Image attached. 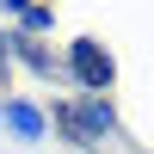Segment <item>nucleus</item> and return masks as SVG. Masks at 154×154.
Instances as JSON below:
<instances>
[{"mask_svg":"<svg viewBox=\"0 0 154 154\" xmlns=\"http://www.w3.org/2000/svg\"><path fill=\"white\" fill-rule=\"evenodd\" d=\"M0 6H6V19H19V31H49V25H56V12L49 6H37V0H0Z\"/></svg>","mask_w":154,"mask_h":154,"instance_id":"39448f33","label":"nucleus"},{"mask_svg":"<svg viewBox=\"0 0 154 154\" xmlns=\"http://www.w3.org/2000/svg\"><path fill=\"white\" fill-rule=\"evenodd\" d=\"M56 130L74 148H99L117 136V111H111V99H74V105H56Z\"/></svg>","mask_w":154,"mask_h":154,"instance_id":"f257e3e1","label":"nucleus"},{"mask_svg":"<svg viewBox=\"0 0 154 154\" xmlns=\"http://www.w3.org/2000/svg\"><path fill=\"white\" fill-rule=\"evenodd\" d=\"M6 123L19 130V142H43V111L31 99H6Z\"/></svg>","mask_w":154,"mask_h":154,"instance_id":"20e7f679","label":"nucleus"},{"mask_svg":"<svg viewBox=\"0 0 154 154\" xmlns=\"http://www.w3.org/2000/svg\"><path fill=\"white\" fill-rule=\"evenodd\" d=\"M6 56H12V49H6V31H0V80H6Z\"/></svg>","mask_w":154,"mask_h":154,"instance_id":"423d86ee","label":"nucleus"},{"mask_svg":"<svg viewBox=\"0 0 154 154\" xmlns=\"http://www.w3.org/2000/svg\"><path fill=\"white\" fill-rule=\"evenodd\" d=\"M6 49H12V56H19V62H25L31 74H43V80H56V56H49V49L37 43L31 31H6Z\"/></svg>","mask_w":154,"mask_h":154,"instance_id":"7ed1b4c3","label":"nucleus"},{"mask_svg":"<svg viewBox=\"0 0 154 154\" xmlns=\"http://www.w3.org/2000/svg\"><path fill=\"white\" fill-rule=\"evenodd\" d=\"M62 68H68V80L80 86L86 99H105V86L117 80V62H111V49H99L93 37H74L68 56H62Z\"/></svg>","mask_w":154,"mask_h":154,"instance_id":"f03ea898","label":"nucleus"}]
</instances>
